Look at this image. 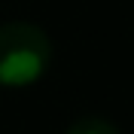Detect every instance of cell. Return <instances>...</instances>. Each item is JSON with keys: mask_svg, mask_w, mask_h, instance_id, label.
Listing matches in <instances>:
<instances>
[{"mask_svg": "<svg viewBox=\"0 0 134 134\" xmlns=\"http://www.w3.org/2000/svg\"><path fill=\"white\" fill-rule=\"evenodd\" d=\"M64 134H119V128L104 116H82V119H76Z\"/></svg>", "mask_w": 134, "mask_h": 134, "instance_id": "cell-2", "label": "cell"}, {"mask_svg": "<svg viewBox=\"0 0 134 134\" xmlns=\"http://www.w3.org/2000/svg\"><path fill=\"white\" fill-rule=\"evenodd\" d=\"M52 64V43L40 25L6 21L0 25V85L25 88L37 82Z\"/></svg>", "mask_w": 134, "mask_h": 134, "instance_id": "cell-1", "label": "cell"}]
</instances>
